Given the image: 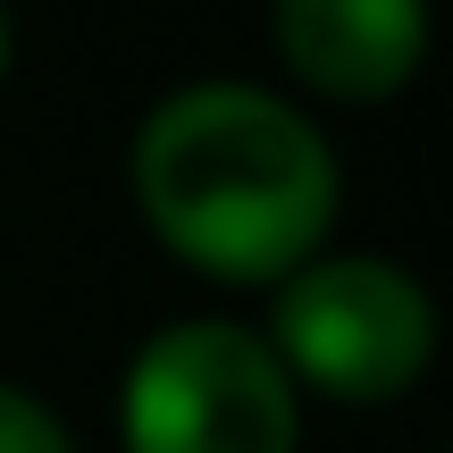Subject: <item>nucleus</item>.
Returning a JSON list of instances; mask_svg holds the SVG:
<instances>
[{
  "label": "nucleus",
  "mask_w": 453,
  "mask_h": 453,
  "mask_svg": "<svg viewBox=\"0 0 453 453\" xmlns=\"http://www.w3.org/2000/svg\"><path fill=\"white\" fill-rule=\"evenodd\" d=\"M127 194L143 235L219 294H269L344 226V151L319 110L260 76H185L134 118Z\"/></svg>",
  "instance_id": "1"
},
{
  "label": "nucleus",
  "mask_w": 453,
  "mask_h": 453,
  "mask_svg": "<svg viewBox=\"0 0 453 453\" xmlns=\"http://www.w3.org/2000/svg\"><path fill=\"white\" fill-rule=\"evenodd\" d=\"M260 336L294 395L319 411H395L437 378L445 311L411 260L327 243L260 294Z\"/></svg>",
  "instance_id": "2"
},
{
  "label": "nucleus",
  "mask_w": 453,
  "mask_h": 453,
  "mask_svg": "<svg viewBox=\"0 0 453 453\" xmlns=\"http://www.w3.org/2000/svg\"><path fill=\"white\" fill-rule=\"evenodd\" d=\"M110 428L118 453H303L311 403L277 370L260 319L177 311L134 336Z\"/></svg>",
  "instance_id": "3"
},
{
  "label": "nucleus",
  "mask_w": 453,
  "mask_h": 453,
  "mask_svg": "<svg viewBox=\"0 0 453 453\" xmlns=\"http://www.w3.org/2000/svg\"><path fill=\"white\" fill-rule=\"evenodd\" d=\"M269 50L286 93L319 110H387L428 76V0H269Z\"/></svg>",
  "instance_id": "4"
},
{
  "label": "nucleus",
  "mask_w": 453,
  "mask_h": 453,
  "mask_svg": "<svg viewBox=\"0 0 453 453\" xmlns=\"http://www.w3.org/2000/svg\"><path fill=\"white\" fill-rule=\"evenodd\" d=\"M0 453H84V445L50 395H34L26 378H0Z\"/></svg>",
  "instance_id": "5"
},
{
  "label": "nucleus",
  "mask_w": 453,
  "mask_h": 453,
  "mask_svg": "<svg viewBox=\"0 0 453 453\" xmlns=\"http://www.w3.org/2000/svg\"><path fill=\"white\" fill-rule=\"evenodd\" d=\"M9 76H17V9L0 0V93H9Z\"/></svg>",
  "instance_id": "6"
}]
</instances>
